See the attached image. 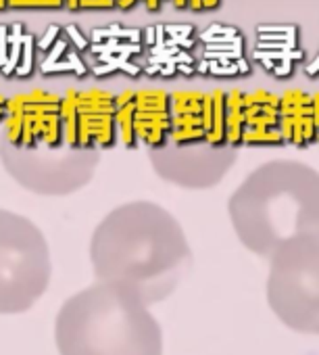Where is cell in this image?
<instances>
[{"label": "cell", "instance_id": "cell-1", "mask_svg": "<svg viewBox=\"0 0 319 355\" xmlns=\"http://www.w3.org/2000/svg\"><path fill=\"white\" fill-rule=\"evenodd\" d=\"M98 282L136 293L148 307L172 297L192 270V247L180 220L154 201L111 209L90 239Z\"/></svg>", "mask_w": 319, "mask_h": 355}, {"label": "cell", "instance_id": "cell-2", "mask_svg": "<svg viewBox=\"0 0 319 355\" xmlns=\"http://www.w3.org/2000/svg\"><path fill=\"white\" fill-rule=\"evenodd\" d=\"M228 216L238 241L269 259L282 243L317 232L319 173L302 161H267L232 193Z\"/></svg>", "mask_w": 319, "mask_h": 355}, {"label": "cell", "instance_id": "cell-3", "mask_svg": "<svg viewBox=\"0 0 319 355\" xmlns=\"http://www.w3.org/2000/svg\"><path fill=\"white\" fill-rule=\"evenodd\" d=\"M55 345L59 355H163V328L136 293L96 280L57 311Z\"/></svg>", "mask_w": 319, "mask_h": 355}, {"label": "cell", "instance_id": "cell-4", "mask_svg": "<svg viewBox=\"0 0 319 355\" xmlns=\"http://www.w3.org/2000/svg\"><path fill=\"white\" fill-rule=\"evenodd\" d=\"M51 278V245L40 226L0 207V313L30 311L48 291Z\"/></svg>", "mask_w": 319, "mask_h": 355}, {"label": "cell", "instance_id": "cell-5", "mask_svg": "<svg viewBox=\"0 0 319 355\" xmlns=\"http://www.w3.org/2000/svg\"><path fill=\"white\" fill-rule=\"evenodd\" d=\"M267 305L290 330L315 336L319 330V232L282 243L269 255Z\"/></svg>", "mask_w": 319, "mask_h": 355}, {"label": "cell", "instance_id": "cell-6", "mask_svg": "<svg viewBox=\"0 0 319 355\" xmlns=\"http://www.w3.org/2000/svg\"><path fill=\"white\" fill-rule=\"evenodd\" d=\"M0 163L13 180L36 195L65 197L92 182L100 163V150L82 148H17L0 138Z\"/></svg>", "mask_w": 319, "mask_h": 355}, {"label": "cell", "instance_id": "cell-7", "mask_svg": "<svg viewBox=\"0 0 319 355\" xmlns=\"http://www.w3.org/2000/svg\"><path fill=\"white\" fill-rule=\"evenodd\" d=\"M148 159L161 180L186 191H207L215 189L230 173L238 159V148L211 146L207 142L176 144L167 140L163 146L148 148Z\"/></svg>", "mask_w": 319, "mask_h": 355}, {"label": "cell", "instance_id": "cell-8", "mask_svg": "<svg viewBox=\"0 0 319 355\" xmlns=\"http://www.w3.org/2000/svg\"><path fill=\"white\" fill-rule=\"evenodd\" d=\"M65 146L100 150L115 144V94L92 90H67L61 98Z\"/></svg>", "mask_w": 319, "mask_h": 355}, {"label": "cell", "instance_id": "cell-9", "mask_svg": "<svg viewBox=\"0 0 319 355\" xmlns=\"http://www.w3.org/2000/svg\"><path fill=\"white\" fill-rule=\"evenodd\" d=\"M115 123L125 146L158 148L172 138V94L158 88L115 96Z\"/></svg>", "mask_w": 319, "mask_h": 355}, {"label": "cell", "instance_id": "cell-10", "mask_svg": "<svg viewBox=\"0 0 319 355\" xmlns=\"http://www.w3.org/2000/svg\"><path fill=\"white\" fill-rule=\"evenodd\" d=\"M5 138L17 148H59L65 144L61 96L32 90L9 98Z\"/></svg>", "mask_w": 319, "mask_h": 355}, {"label": "cell", "instance_id": "cell-11", "mask_svg": "<svg viewBox=\"0 0 319 355\" xmlns=\"http://www.w3.org/2000/svg\"><path fill=\"white\" fill-rule=\"evenodd\" d=\"M319 96L302 90H286L280 96V134L294 146H309L317 140Z\"/></svg>", "mask_w": 319, "mask_h": 355}, {"label": "cell", "instance_id": "cell-12", "mask_svg": "<svg viewBox=\"0 0 319 355\" xmlns=\"http://www.w3.org/2000/svg\"><path fill=\"white\" fill-rule=\"evenodd\" d=\"M244 134L242 146L284 144L280 134V96L267 90L244 94Z\"/></svg>", "mask_w": 319, "mask_h": 355}, {"label": "cell", "instance_id": "cell-13", "mask_svg": "<svg viewBox=\"0 0 319 355\" xmlns=\"http://www.w3.org/2000/svg\"><path fill=\"white\" fill-rule=\"evenodd\" d=\"M215 101V130L211 138V146H228V92L211 90Z\"/></svg>", "mask_w": 319, "mask_h": 355}, {"label": "cell", "instance_id": "cell-14", "mask_svg": "<svg viewBox=\"0 0 319 355\" xmlns=\"http://www.w3.org/2000/svg\"><path fill=\"white\" fill-rule=\"evenodd\" d=\"M201 123H203V140L207 144H211L213 130H215V101H213V92H203Z\"/></svg>", "mask_w": 319, "mask_h": 355}, {"label": "cell", "instance_id": "cell-15", "mask_svg": "<svg viewBox=\"0 0 319 355\" xmlns=\"http://www.w3.org/2000/svg\"><path fill=\"white\" fill-rule=\"evenodd\" d=\"M34 67V36L32 34H24L21 40V59H19V67H17V76H28L32 73Z\"/></svg>", "mask_w": 319, "mask_h": 355}, {"label": "cell", "instance_id": "cell-16", "mask_svg": "<svg viewBox=\"0 0 319 355\" xmlns=\"http://www.w3.org/2000/svg\"><path fill=\"white\" fill-rule=\"evenodd\" d=\"M207 44H221V42H230L234 38H238L234 28H224V26H211L203 36H201Z\"/></svg>", "mask_w": 319, "mask_h": 355}, {"label": "cell", "instance_id": "cell-17", "mask_svg": "<svg viewBox=\"0 0 319 355\" xmlns=\"http://www.w3.org/2000/svg\"><path fill=\"white\" fill-rule=\"evenodd\" d=\"M67 51V40L65 38H59L57 42H55V46H53V51H51V55L46 57V61L42 63V71H46L48 67H53L55 63H59V59L63 57V53Z\"/></svg>", "mask_w": 319, "mask_h": 355}, {"label": "cell", "instance_id": "cell-18", "mask_svg": "<svg viewBox=\"0 0 319 355\" xmlns=\"http://www.w3.org/2000/svg\"><path fill=\"white\" fill-rule=\"evenodd\" d=\"M59 34H61V30H59V26H51L48 30H46V34L38 40V49L44 53V51H51L53 46H55V42L59 40Z\"/></svg>", "mask_w": 319, "mask_h": 355}, {"label": "cell", "instance_id": "cell-19", "mask_svg": "<svg viewBox=\"0 0 319 355\" xmlns=\"http://www.w3.org/2000/svg\"><path fill=\"white\" fill-rule=\"evenodd\" d=\"M163 32L167 38L178 40V38H188L192 34V28L190 26H163Z\"/></svg>", "mask_w": 319, "mask_h": 355}, {"label": "cell", "instance_id": "cell-20", "mask_svg": "<svg viewBox=\"0 0 319 355\" xmlns=\"http://www.w3.org/2000/svg\"><path fill=\"white\" fill-rule=\"evenodd\" d=\"M221 0H190L188 3V9L192 11H211V9H217Z\"/></svg>", "mask_w": 319, "mask_h": 355}, {"label": "cell", "instance_id": "cell-21", "mask_svg": "<svg viewBox=\"0 0 319 355\" xmlns=\"http://www.w3.org/2000/svg\"><path fill=\"white\" fill-rule=\"evenodd\" d=\"M67 36L71 38V42H75L78 51H86L88 49V40L80 34V30L75 26H67Z\"/></svg>", "mask_w": 319, "mask_h": 355}, {"label": "cell", "instance_id": "cell-22", "mask_svg": "<svg viewBox=\"0 0 319 355\" xmlns=\"http://www.w3.org/2000/svg\"><path fill=\"white\" fill-rule=\"evenodd\" d=\"M7 28L0 26V69L7 65Z\"/></svg>", "mask_w": 319, "mask_h": 355}, {"label": "cell", "instance_id": "cell-23", "mask_svg": "<svg viewBox=\"0 0 319 355\" xmlns=\"http://www.w3.org/2000/svg\"><path fill=\"white\" fill-rule=\"evenodd\" d=\"M67 61L71 63V67H73V71H75L78 76H84V73L88 71V67L84 65V61H82L75 53H69V55H67Z\"/></svg>", "mask_w": 319, "mask_h": 355}, {"label": "cell", "instance_id": "cell-24", "mask_svg": "<svg viewBox=\"0 0 319 355\" xmlns=\"http://www.w3.org/2000/svg\"><path fill=\"white\" fill-rule=\"evenodd\" d=\"M7 105H9V98L0 94V125H3L7 119Z\"/></svg>", "mask_w": 319, "mask_h": 355}, {"label": "cell", "instance_id": "cell-25", "mask_svg": "<svg viewBox=\"0 0 319 355\" xmlns=\"http://www.w3.org/2000/svg\"><path fill=\"white\" fill-rule=\"evenodd\" d=\"M136 3H138V0H115V7L121 9V11H129V9L136 7Z\"/></svg>", "mask_w": 319, "mask_h": 355}, {"label": "cell", "instance_id": "cell-26", "mask_svg": "<svg viewBox=\"0 0 319 355\" xmlns=\"http://www.w3.org/2000/svg\"><path fill=\"white\" fill-rule=\"evenodd\" d=\"M9 7L11 9H30L28 0H9Z\"/></svg>", "mask_w": 319, "mask_h": 355}, {"label": "cell", "instance_id": "cell-27", "mask_svg": "<svg viewBox=\"0 0 319 355\" xmlns=\"http://www.w3.org/2000/svg\"><path fill=\"white\" fill-rule=\"evenodd\" d=\"M63 5V0H44V9H61Z\"/></svg>", "mask_w": 319, "mask_h": 355}, {"label": "cell", "instance_id": "cell-28", "mask_svg": "<svg viewBox=\"0 0 319 355\" xmlns=\"http://www.w3.org/2000/svg\"><path fill=\"white\" fill-rule=\"evenodd\" d=\"M176 71H182V73L190 76V73H194L197 69H194L192 65H176Z\"/></svg>", "mask_w": 319, "mask_h": 355}, {"label": "cell", "instance_id": "cell-29", "mask_svg": "<svg viewBox=\"0 0 319 355\" xmlns=\"http://www.w3.org/2000/svg\"><path fill=\"white\" fill-rule=\"evenodd\" d=\"M188 3H190V0H174V7L184 11V9H188Z\"/></svg>", "mask_w": 319, "mask_h": 355}, {"label": "cell", "instance_id": "cell-30", "mask_svg": "<svg viewBox=\"0 0 319 355\" xmlns=\"http://www.w3.org/2000/svg\"><path fill=\"white\" fill-rule=\"evenodd\" d=\"M146 40H148V44L154 46V28H150V30L146 32Z\"/></svg>", "mask_w": 319, "mask_h": 355}, {"label": "cell", "instance_id": "cell-31", "mask_svg": "<svg viewBox=\"0 0 319 355\" xmlns=\"http://www.w3.org/2000/svg\"><path fill=\"white\" fill-rule=\"evenodd\" d=\"M194 69H199V71L207 73V71H209V63H207V61H201V63H199V67H194Z\"/></svg>", "mask_w": 319, "mask_h": 355}, {"label": "cell", "instance_id": "cell-32", "mask_svg": "<svg viewBox=\"0 0 319 355\" xmlns=\"http://www.w3.org/2000/svg\"><path fill=\"white\" fill-rule=\"evenodd\" d=\"M9 7V0H0V11H5Z\"/></svg>", "mask_w": 319, "mask_h": 355}]
</instances>
